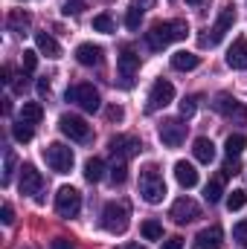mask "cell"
Instances as JSON below:
<instances>
[{
	"mask_svg": "<svg viewBox=\"0 0 247 249\" xmlns=\"http://www.w3.org/2000/svg\"><path fill=\"white\" fill-rule=\"evenodd\" d=\"M137 70H140V55L131 50V47H123V53L117 55V72H120V87H134V78H137Z\"/></svg>",
	"mask_w": 247,
	"mask_h": 249,
	"instance_id": "obj_9",
	"label": "cell"
},
{
	"mask_svg": "<svg viewBox=\"0 0 247 249\" xmlns=\"http://www.w3.org/2000/svg\"><path fill=\"white\" fill-rule=\"evenodd\" d=\"M192 154H195V160H198V162L209 165V162L215 160V145H212V139H206V136H198V139L192 142Z\"/></svg>",
	"mask_w": 247,
	"mask_h": 249,
	"instance_id": "obj_20",
	"label": "cell"
},
{
	"mask_svg": "<svg viewBox=\"0 0 247 249\" xmlns=\"http://www.w3.org/2000/svg\"><path fill=\"white\" fill-rule=\"evenodd\" d=\"M59 127H62L64 136H67V139H73V142H87V139H90V124L84 122L82 116L64 113L62 119H59Z\"/></svg>",
	"mask_w": 247,
	"mask_h": 249,
	"instance_id": "obj_14",
	"label": "cell"
},
{
	"mask_svg": "<svg viewBox=\"0 0 247 249\" xmlns=\"http://www.w3.org/2000/svg\"><path fill=\"white\" fill-rule=\"evenodd\" d=\"M44 160H47V165H50L56 174H70V171H73V162H76L73 151H70L64 142H50V145L44 148Z\"/></svg>",
	"mask_w": 247,
	"mask_h": 249,
	"instance_id": "obj_5",
	"label": "cell"
},
{
	"mask_svg": "<svg viewBox=\"0 0 247 249\" xmlns=\"http://www.w3.org/2000/svg\"><path fill=\"white\" fill-rule=\"evenodd\" d=\"M67 102H76L84 113H96L102 107V99H99V90L93 84H76L67 90Z\"/></svg>",
	"mask_w": 247,
	"mask_h": 249,
	"instance_id": "obj_6",
	"label": "cell"
},
{
	"mask_svg": "<svg viewBox=\"0 0 247 249\" xmlns=\"http://www.w3.org/2000/svg\"><path fill=\"white\" fill-rule=\"evenodd\" d=\"M247 148V139L242 133H230L227 136V142H224V151H227V157H242V151Z\"/></svg>",
	"mask_w": 247,
	"mask_h": 249,
	"instance_id": "obj_26",
	"label": "cell"
},
{
	"mask_svg": "<svg viewBox=\"0 0 247 249\" xmlns=\"http://www.w3.org/2000/svg\"><path fill=\"white\" fill-rule=\"evenodd\" d=\"M140 23H143V9L140 6H131L128 15H125V26L128 29H140Z\"/></svg>",
	"mask_w": 247,
	"mask_h": 249,
	"instance_id": "obj_33",
	"label": "cell"
},
{
	"mask_svg": "<svg viewBox=\"0 0 247 249\" xmlns=\"http://www.w3.org/2000/svg\"><path fill=\"white\" fill-rule=\"evenodd\" d=\"M108 148H111V154H114L117 160H131V157L140 154L143 142H140V136H134V133H117V136H111Z\"/></svg>",
	"mask_w": 247,
	"mask_h": 249,
	"instance_id": "obj_11",
	"label": "cell"
},
{
	"mask_svg": "<svg viewBox=\"0 0 247 249\" xmlns=\"http://www.w3.org/2000/svg\"><path fill=\"white\" fill-rule=\"evenodd\" d=\"M12 136H15L18 142H29V139H32V124H26V122L18 119V124H12Z\"/></svg>",
	"mask_w": 247,
	"mask_h": 249,
	"instance_id": "obj_32",
	"label": "cell"
},
{
	"mask_svg": "<svg viewBox=\"0 0 247 249\" xmlns=\"http://www.w3.org/2000/svg\"><path fill=\"white\" fill-rule=\"evenodd\" d=\"M105 116H108V122H123V119H125V110L120 107V105H111V107L105 110Z\"/></svg>",
	"mask_w": 247,
	"mask_h": 249,
	"instance_id": "obj_38",
	"label": "cell"
},
{
	"mask_svg": "<svg viewBox=\"0 0 247 249\" xmlns=\"http://www.w3.org/2000/svg\"><path fill=\"white\" fill-rule=\"evenodd\" d=\"M102 177H105V160L90 157V160L84 162V180H87V183H99Z\"/></svg>",
	"mask_w": 247,
	"mask_h": 249,
	"instance_id": "obj_23",
	"label": "cell"
},
{
	"mask_svg": "<svg viewBox=\"0 0 247 249\" xmlns=\"http://www.w3.org/2000/svg\"><path fill=\"white\" fill-rule=\"evenodd\" d=\"M50 249H76V247H73V241H67V238H56Z\"/></svg>",
	"mask_w": 247,
	"mask_h": 249,
	"instance_id": "obj_43",
	"label": "cell"
},
{
	"mask_svg": "<svg viewBox=\"0 0 247 249\" xmlns=\"http://www.w3.org/2000/svg\"><path fill=\"white\" fill-rule=\"evenodd\" d=\"M198 64H201V58H198L195 53H186V50H181V53H175V55H172V67H175V70H181V72L195 70Z\"/></svg>",
	"mask_w": 247,
	"mask_h": 249,
	"instance_id": "obj_22",
	"label": "cell"
},
{
	"mask_svg": "<svg viewBox=\"0 0 247 249\" xmlns=\"http://www.w3.org/2000/svg\"><path fill=\"white\" fill-rule=\"evenodd\" d=\"M62 12L64 15H82L84 12V0H67L62 6Z\"/></svg>",
	"mask_w": 247,
	"mask_h": 249,
	"instance_id": "obj_37",
	"label": "cell"
},
{
	"mask_svg": "<svg viewBox=\"0 0 247 249\" xmlns=\"http://www.w3.org/2000/svg\"><path fill=\"white\" fill-rule=\"evenodd\" d=\"M195 244H198V249H218V247H224V232H221V226H206V229H201V232H198V238H195Z\"/></svg>",
	"mask_w": 247,
	"mask_h": 249,
	"instance_id": "obj_16",
	"label": "cell"
},
{
	"mask_svg": "<svg viewBox=\"0 0 247 249\" xmlns=\"http://www.w3.org/2000/svg\"><path fill=\"white\" fill-rule=\"evenodd\" d=\"M35 47H38V53H44L47 58H62L59 41H56L53 35H47V32H35Z\"/></svg>",
	"mask_w": 247,
	"mask_h": 249,
	"instance_id": "obj_21",
	"label": "cell"
},
{
	"mask_svg": "<svg viewBox=\"0 0 247 249\" xmlns=\"http://www.w3.org/2000/svg\"><path fill=\"white\" fill-rule=\"evenodd\" d=\"M186 3H189V6H201L204 0H186Z\"/></svg>",
	"mask_w": 247,
	"mask_h": 249,
	"instance_id": "obj_49",
	"label": "cell"
},
{
	"mask_svg": "<svg viewBox=\"0 0 247 249\" xmlns=\"http://www.w3.org/2000/svg\"><path fill=\"white\" fill-rule=\"evenodd\" d=\"M56 212H59L62 217H67V220L76 217V214L82 212V194L73 186H62L59 194H56Z\"/></svg>",
	"mask_w": 247,
	"mask_h": 249,
	"instance_id": "obj_10",
	"label": "cell"
},
{
	"mask_svg": "<svg viewBox=\"0 0 247 249\" xmlns=\"http://www.w3.org/2000/svg\"><path fill=\"white\" fill-rule=\"evenodd\" d=\"M151 3H154V0H134V6H140V9H143V12H145V9H148V6H151Z\"/></svg>",
	"mask_w": 247,
	"mask_h": 249,
	"instance_id": "obj_45",
	"label": "cell"
},
{
	"mask_svg": "<svg viewBox=\"0 0 247 249\" xmlns=\"http://www.w3.org/2000/svg\"><path fill=\"white\" fill-rule=\"evenodd\" d=\"M108 177H111L114 186H123L125 180H128V165H125V160H117V162L111 165V174H108Z\"/></svg>",
	"mask_w": 247,
	"mask_h": 249,
	"instance_id": "obj_29",
	"label": "cell"
},
{
	"mask_svg": "<svg viewBox=\"0 0 247 249\" xmlns=\"http://www.w3.org/2000/svg\"><path fill=\"white\" fill-rule=\"evenodd\" d=\"M3 81H6V84L12 81V70H9V67H3Z\"/></svg>",
	"mask_w": 247,
	"mask_h": 249,
	"instance_id": "obj_46",
	"label": "cell"
},
{
	"mask_svg": "<svg viewBox=\"0 0 247 249\" xmlns=\"http://www.w3.org/2000/svg\"><path fill=\"white\" fill-rule=\"evenodd\" d=\"M233 238H236L239 244H247V220H242V223L233 226Z\"/></svg>",
	"mask_w": 247,
	"mask_h": 249,
	"instance_id": "obj_39",
	"label": "cell"
},
{
	"mask_svg": "<svg viewBox=\"0 0 247 249\" xmlns=\"http://www.w3.org/2000/svg\"><path fill=\"white\" fill-rule=\"evenodd\" d=\"M245 249H247V244H245Z\"/></svg>",
	"mask_w": 247,
	"mask_h": 249,
	"instance_id": "obj_50",
	"label": "cell"
},
{
	"mask_svg": "<svg viewBox=\"0 0 247 249\" xmlns=\"http://www.w3.org/2000/svg\"><path fill=\"white\" fill-rule=\"evenodd\" d=\"M245 203H247V194L242 191V188H236V191H230V194H227V209H230V212L245 209Z\"/></svg>",
	"mask_w": 247,
	"mask_h": 249,
	"instance_id": "obj_31",
	"label": "cell"
},
{
	"mask_svg": "<svg viewBox=\"0 0 247 249\" xmlns=\"http://www.w3.org/2000/svg\"><path fill=\"white\" fill-rule=\"evenodd\" d=\"M120 249H145V247H140V244H123Z\"/></svg>",
	"mask_w": 247,
	"mask_h": 249,
	"instance_id": "obj_48",
	"label": "cell"
},
{
	"mask_svg": "<svg viewBox=\"0 0 247 249\" xmlns=\"http://www.w3.org/2000/svg\"><path fill=\"white\" fill-rule=\"evenodd\" d=\"M186 35H189L186 20H160V23H154V26L145 32V47H148L151 53H160V50H166L169 44L184 41Z\"/></svg>",
	"mask_w": 247,
	"mask_h": 249,
	"instance_id": "obj_1",
	"label": "cell"
},
{
	"mask_svg": "<svg viewBox=\"0 0 247 249\" xmlns=\"http://www.w3.org/2000/svg\"><path fill=\"white\" fill-rule=\"evenodd\" d=\"M227 67L247 70V38H236L233 41V47L227 50Z\"/></svg>",
	"mask_w": 247,
	"mask_h": 249,
	"instance_id": "obj_17",
	"label": "cell"
},
{
	"mask_svg": "<svg viewBox=\"0 0 247 249\" xmlns=\"http://www.w3.org/2000/svg\"><path fill=\"white\" fill-rule=\"evenodd\" d=\"M38 96H50V78H38Z\"/></svg>",
	"mask_w": 247,
	"mask_h": 249,
	"instance_id": "obj_44",
	"label": "cell"
},
{
	"mask_svg": "<svg viewBox=\"0 0 247 249\" xmlns=\"http://www.w3.org/2000/svg\"><path fill=\"white\" fill-rule=\"evenodd\" d=\"M9 102H12V99H3V113H6V116L12 113V105H9Z\"/></svg>",
	"mask_w": 247,
	"mask_h": 249,
	"instance_id": "obj_47",
	"label": "cell"
},
{
	"mask_svg": "<svg viewBox=\"0 0 247 249\" xmlns=\"http://www.w3.org/2000/svg\"><path fill=\"white\" fill-rule=\"evenodd\" d=\"M35 67H38V53L23 50V72H35Z\"/></svg>",
	"mask_w": 247,
	"mask_h": 249,
	"instance_id": "obj_36",
	"label": "cell"
},
{
	"mask_svg": "<svg viewBox=\"0 0 247 249\" xmlns=\"http://www.w3.org/2000/svg\"><path fill=\"white\" fill-rule=\"evenodd\" d=\"M41 119H44V107H41L38 102H23V107H21V122L38 124Z\"/></svg>",
	"mask_w": 247,
	"mask_h": 249,
	"instance_id": "obj_24",
	"label": "cell"
},
{
	"mask_svg": "<svg viewBox=\"0 0 247 249\" xmlns=\"http://www.w3.org/2000/svg\"><path fill=\"white\" fill-rule=\"evenodd\" d=\"M195 110H198V96H186L181 102V116L189 119V116H195Z\"/></svg>",
	"mask_w": 247,
	"mask_h": 249,
	"instance_id": "obj_35",
	"label": "cell"
},
{
	"mask_svg": "<svg viewBox=\"0 0 247 249\" xmlns=\"http://www.w3.org/2000/svg\"><path fill=\"white\" fill-rule=\"evenodd\" d=\"M215 110H218L224 119H230V122L247 124L245 102H239V99H236V96H230V93H218V96H215Z\"/></svg>",
	"mask_w": 247,
	"mask_h": 249,
	"instance_id": "obj_8",
	"label": "cell"
},
{
	"mask_svg": "<svg viewBox=\"0 0 247 249\" xmlns=\"http://www.w3.org/2000/svg\"><path fill=\"white\" fill-rule=\"evenodd\" d=\"M157 136L166 148H178L186 139V122L184 119H163L157 127Z\"/></svg>",
	"mask_w": 247,
	"mask_h": 249,
	"instance_id": "obj_13",
	"label": "cell"
},
{
	"mask_svg": "<svg viewBox=\"0 0 247 249\" xmlns=\"http://www.w3.org/2000/svg\"><path fill=\"white\" fill-rule=\"evenodd\" d=\"M172 99H175V84L166 81V78H157V81L151 84V90H148V105H145V110L154 113V110L166 107Z\"/></svg>",
	"mask_w": 247,
	"mask_h": 249,
	"instance_id": "obj_12",
	"label": "cell"
},
{
	"mask_svg": "<svg viewBox=\"0 0 247 249\" xmlns=\"http://www.w3.org/2000/svg\"><path fill=\"white\" fill-rule=\"evenodd\" d=\"M169 217L175 220V223H192V220H198L201 217V206L192 200V197H181V200H175L172 203V212H169Z\"/></svg>",
	"mask_w": 247,
	"mask_h": 249,
	"instance_id": "obj_15",
	"label": "cell"
},
{
	"mask_svg": "<svg viewBox=\"0 0 247 249\" xmlns=\"http://www.w3.org/2000/svg\"><path fill=\"white\" fill-rule=\"evenodd\" d=\"M44 177H41V171L35 168V165H29V162H23V168H21V194H29L35 203H44Z\"/></svg>",
	"mask_w": 247,
	"mask_h": 249,
	"instance_id": "obj_7",
	"label": "cell"
},
{
	"mask_svg": "<svg viewBox=\"0 0 247 249\" xmlns=\"http://www.w3.org/2000/svg\"><path fill=\"white\" fill-rule=\"evenodd\" d=\"M15 165H18V157H15V151H12V148H6V151H3V186H9V183H12Z\"/></svg>",
	"mask_w": 247,
	"mask_h": 249,
	"instance_id": "obj_27",
	"label": "cell"
},
{
	"mask_svg": "<svg viewBox=\"0 0 247 249\" xmlns=\"http://www.w3.org/2000/svg\"><path fill=\"white\" fill-rule=\"evenodd\" d=\"M128 226H131V209H128V203H123V200L105 203V209H102V229L111 232V235H125Z\"/></svg>",
	"mask_w": 247,
	"mask_h": 249,
	"instance_id": "obj_3",
	"label": "cell"
},
{
	"mask_svg": "<svg viewBox=\"0 0 247 249\" xmlns=\"http://www.w3.org/2000/svg\"><path fill=\"white\" fill-rule=\"evenodd\" d=\"M0 220H3V226H12V220H15V209H12L9 203H3V209H0Z\"/></svg>",
	"mask_w": 247,
	"mask_h": 249,
	"instance_id": "obj_40",
	"label": "cell"
},
{
	"mask_svg": "<svg viewBox=\"0 0 247 249\" xmlns=\"http://www.w3.org/2000/svg\"><path fill=\"white\" fill-rule=\"evenodd\" d=\"M233 23H236V6L227 3V6L218 12V18H215L209 35H201V47H215V44H221V38L233 29Z\"/></svg>",
	"mask_w": 247,
	"mask_h": 249,
	"instance_id": "obj_4",
	"label": "cell"
},
{
	"mask_svg": "<svg viewBox=\"0 0 247 249\" xmlns=\"http://www.w3.org/2000/svg\"><path fill=\"white\" fill-rule=\"evenodd\" d=\"M76 61L82 67H99L102 64V47L96 44H79L76 47Z\"/></svg>",
	"mask_w": 247,
	"mask_h": 249,
	"instance_id": "obj_18",
	"label": "cell"
},
{
	"mask_svg": "<svg viewBox=\"0 0 247 249\" xmlns=\"http://www.w3.org/2000/svg\"><path fill=\"white\" fill-rule=\"evenodd\" d=\"M224 174H239V157H230L224 162Z\"/></svg>",
	"mask_w": 247,
	"mask_h": 249,
	"instance_id": "obj_42",
	"label": "cell"
},
{
	"mask_svg": "<svg viewBox=\"0 0 247 249\" xmlns=\"http://www.w3.org/2000/svg\"><path fill=\"white\" fill-rule=\"evenodd\" d=\"M160 249H184V238H178V235H175V238H166Z\"/></svg>",
	"mask_w": 247,
	"mask_h": 249,
	"instance_id": "obj_41",
	"label": "cell"
},
{
	"mask_svg": "<svg viewBox=\"0 0 247 249\" xmlns=\"http://www.w3.org/2000/svg\"><path fill=\"white\" fill-rule=\"evenodd\" d=\"M29 23H32V18H29L23 9H15V12L9 15V29H12V32H18V35H26Z\"/></svg>",
	"mask_w": 247,
	"mask_h": 249,
	"instance_id": "obj_25",
	"label": "cell"
},
{
	"mask_svg": "<svg viewBox=\"0 0 247 249\" xmlns=\"http://www.w3.org/2000/svg\"><path fill=\"white\" fill-rule=\"evenodd\" d=\"M175 180L184 188H195L198 186V171H195V165L186 162V160H178V162H175Z\"/></svg>",
	"mask_w": 247,
	"mask_h": 249,
	"instance_id": "obj_19",
	"label": "cell"
},
{
	"mask_svg": "<svg viewBox=\"0 0 247 249\" xmlns=\"http://www.w3.org/2000/svg\"><path fill=\"white\" fill-rule=\"evenodd\" d=\"M93 29H96V32H102V35H111V32H114V18H111L108 12L96 15V18H93Z\"/></svg>",
	"mask_w": 247,
	"mask_h": 249,
	"instance_id": "obj_30",
	"label": "cell"
},
{
	"mask_svg": "<svg viewBox=\"0 0 247 249\" xmlns=\"http://www.w3.org/2000/svg\"><path fill=\"white\" fill-rule=\"evenodd\" d=\"M140 194H143V200L151 203V206L163 203V197H166V180H163V174H160V168H157L154 162H148V165L140 171Z\"/></svg>",
	"mask_w": 247,
	"mask_h": 249,
	"instance_id": "obj_2",
	"label": "cell"
},
{
	"mask_svg": "<svg viewBox=\"0 0 247 249\" xmlns=\"http://www.w3.org/2000/svg\"><path fill=\"white\" fill-rule=\"evenodd\" d=\"M140 232H143L145 241H160V238H163V226H160L157 220H143Z\"/></svg>",
	"mask_w": 247,
	"mask_h": 249,
	"instance_id": "obj_28",
	"label": "cell"
},
{
	"mask_svg": "<svg viewBox=\"0 0 247 249\" xmlns=\"http://www.w3.org/2000/svg\"><path fill=\"white\" fill-rule=\"evenodd\" d=\"M204 197H206V203H218L221 200V180H212L204 188Z\"/></svg>",
	"mask_w": 247,
	"mask_h": 249,
	"instance_id": "obj_34",
	"label": "cell"
}]
</instances>
